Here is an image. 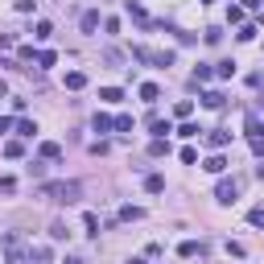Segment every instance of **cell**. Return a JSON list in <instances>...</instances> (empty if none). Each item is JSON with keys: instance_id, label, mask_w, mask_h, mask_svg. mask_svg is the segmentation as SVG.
<instances>
[{"instance_id": "obj_1", "label": "cell", "mask_w": 264, "mask_h": 264, "mask_svg": "<svg viewBox=\"0 0 264 264\" xmlns=\"http://www.w3.org/2000/svg\"><path fill=\"white\" fill-rule=\"evenodd\" d=\"M38 194H42V198H50V203H79L83 186H79V182H46Z\"/></svg>"}, {"instance_id": "obj_2", "label": "cell", "mask_w": 264, "mask_h": 264, "mask_svg": "<svg viewBox=\"0 0 264 264\" xmlns=\"http://www.w3.org/2000/svg\"><path fill=\"white\" fill-rule=\"evenodd\" d=\"M132 58L137 62H153V66H174L170 50H145V46H132Z\"/></svg>"}, {"instance_id": "obj_3", "label": "cell", "mask_w": 264, "mask_h": 264, "mask_svg": "<svg viewBox=\"0 0 264 264\" xmlns=\"http://www.w3.org/2000/svg\"><path fill=\"white\" fill-rule=\"evenodd\" d=\"M215 198H219V203H236V198H240V182L236 178H223L215 186Z\"/></svg>"}, {"instance_id": "obj_4", "label": "cell", "mask_w": 264, "mask_h": 264, "mask_svg": "<svg viewBox=\"0 0 264 264\" xmlns=\"http://www.w3.org/2000/svg\"><path fill=\"white\" fill-rule=\"evenodd\" d=\"M5 252H9V264H25V248L17 236H5Z\"/></svg>"}, {"instance_id": "obj_5", "label": "cell", "mask_w": 264, "mask_h": 264, "mask_svg": "<svg viewBox=\"0 0 264 264\" xmlns=\"http://www.w3.org/2000/svg\"><path fill=\"white\" fill-rule=\"evenodd\" d=\"M38 153H42V161H62V145L58 141H42Z\"/></svg>"}, {"instance_id": "obj_6", "label": "cell", "mask_w": 264, "mask_h": 264, "mask_svg": "<svg viewBox=\"0 0 264 264\" xmlns=\"http://www.w3.org/2000/svg\"><path fill=\"white\" fill-rule=\"evenodd\" d=\"M203 170H207V174H223V170H227V161H223L219 153H211V157L203 161Z\"/></svg>"}, {"instance_id": "obj_7", "label": "cell", "mask_w": 264, "mask_h": 264, "mask_svg": "<svg viewBox=\"0 0 264 264\" xmlns=\"http://www.w3.org/2000/svg\"><path fill=\"white\" fill-rule=\"evenodd\" d=\"M141 99H145V104H157V99H161V87H157V83H141Z\"/></svg>"}, {"instance_id": "obj_8", "label": "cell", "mask_w": 264, "mask_h": 264, "mask_svg": "<svg viewBox=\"0 0 264 264\" xmlns=\"http://www.w3.org/2000/svg\"><path fill=\"white\" fill-rule=\"evenodd\" d=\"M223 104H227V99H223L219 91H207V95H203V108H211V112H219Z\"/></svg>"}, {"instance_id": "obj_9", "label": "cell", "mask_w": 264, "mask_h": 264, "mask_svg": "<svg viewBox=\"0 0 264 264\" xmlns=\"http://www.w3.org/2000/svg\"><path fill=\"white\" fill-rule=\"evenodd\" d=\"M207 141H211V149H223V145L231 141V132H223V128H211V137H207Z\"/></svg>"}, {"instance_id": "obj_10", "label": "cell", "mask_w": 264, "mask_h": 264, "mask_svg": "<svg viewBox=\"0 0 264 264\" xmlns=\"http://www.w3.org/2000/svg\"><path fill=\"white\" fill-rule=\"evenodd\" d=\"M66 87H71V91H83V87H87V75H83V71H71V75H66Z\"/></svg>"}, {"instance_id": "obj_11", "label": "cell", "mask_w": 264, "mask_h": 264, "mask_svg": "<svg viewBox=\"0 0 264 264\" xmlns=\"http://www.w3.org/2000/svg\"><path fill=\"white\" fill-rule=\"evenodd\" d=\"M178 256H186V260H190V256H203V248H198L194 240H182V244H178Z\"/></svg>"}, {"instance_id": "obj_12", "label": "cell", "mask_w": 264, "mask_h": 264, "mask_svg": "<svg viewBox=\"0 0 264 264\" xmlns=\"http://www.w3.org/2000/svg\"><path fill=\"white\" fill-rule=\"evenodd\" d=\"M145 190H149V194H161V190H165V178H161V174H149V178H145Z\"/></svg>"}, {"instance_id": "obj_13", "label": "cell", "mask_w": 264, "mask_h": 264, "mask_svg": "<svg viewBox=\"0 0 264 264\" xmlns=\"http://www.w3.org/2000/svg\"><path fill=\"white\" fill-rule=\"evenodd\" d=\"M99 99H104V104H120L124 91H120V87H104V91H99Z\"/></svg>"}, {"instance_id": "obj_14", "label": "cell", "mask_w": 264, "mask_h": 264, "mask_svg": "<svg viewBox=\"0 0 264 264\" xmlns=\"http://www.w3.org/2000/svg\"><path fill=\"white\" fill-rule=\"evenodd\" d=\"M13 128H17V137H25V141L33 137V132H38V124H33V120H17Z\"/></svg>"}, {"instance_id": "obj_15", "label": "cell", "mask_w": 264, "mask_h": 264, "mask_svg": "<svg viewBox=\"0 0 264 264\" xmlns=\"http://www.w3.org/2000/svg\"><path fill=\"white\" fill-rule=\"evenodd\" d=\"M116 128V120L112 116H104V112H95V132H112Z\"/></svg>"}, {"instance_id": "obj_16", "label": "cell", "mask_w": 264, "mask_h": 264, "mask_svg": "<svg viewBox=\"0 0 264 264\" xmlns=\"http://www.w3.org/2000/svg\"><path fill=\"white\" fill-rule=\"evenodd\" d=\"M120 219L124 223H137V219H145V211L141 207H120Z\"/></svg>"}, {"instance_id": "obj_17", "label": "cell", "mask_w": 264, "mask_h": 264, "mask_svg": "<svg viewBox=\"0 0 264 264\" xmlns=\"http://www.w3.org/2000/svg\"><path fill=\"white\" fill-rule=\"evenodd\" d=\"M5 157H13V161L25 157V145H21V141H5Z\"/></svg>"}, {"instance_id": "obj_18", "label": "cell", "mask_w": 264, "mask_h": 264, "mask_svg": "<svg viewBox=\"0 0 264 264\" xmlns=\"http://www.w3.org/2000/svg\"><path fill=\"white\" fill-rule=\"evenodd\" d=\"M99 29V13H83V33H95Z\"/></svg>"}, {"instance_id": "obj_19", "label": "cell", "mask_w": 264, "mask_h": 264, "mask_svg": "<svg viewBox=\"0 0 264 264\" xmlns=\"http://www.w3.org/2000/svg\"><path fill=\"white\" fill-rule=\"evenodd\" d=\"M248 223H252V227H264V203H260V207H252V211H248Z\"/></svg>"}, {"instance_id": "obj_20", "label": "cell", "mask_w": 264, "mask_h": 264, "mask_svg": "<svg viewBox=\"0 0 264 264\" xmlns=\"http://www.w3.org/2000/svg\"><path fill=\"white\" fill-rule=\"evenodd\" d=\"M149 128H153V137L165 141V132H170V120H149Z\"/></svg>"}, {"instance_id": "obj_21", "label": "cell", "mask_w": 264, "mask_h": 264, "mask_svg": "<svg viewBox=\"0 0 264 264\" xmlns=\"http://www.w3.org/2000/svg\"><path fill=\"white\" fill-rule=\"evenodd\" d=\"M128 17H132V21H141V25H149V17H145V9H141V5H132V0H128Z\"/></svg>"}, {"instance_id": "obj_22", "label": "cell", "mask_w": 264, "mask_h": 264, "mask_svg": "<svg viewBox=\"0 0 264 264\" xmlns=\"http://www.w3.org/2000/svg\"><path fill=\"white\" fill-rule=\"evenodd\" d=\"M83 227H87V236H99V219H95V215H91V211H87V215H83Z\"/></svg>"}, {"instance_id": "obj_23", "label": "cell", "mask_w": 264, "mask_h": 264, "mask_svg": "<svg viewBox=\"0 0 264 264\" xmlns=\"http://www.w3.org/2000/svg\"><path fill=\"white\" fill-rule=\"evenodd\" d=\"M149 153H153V157H165V153H170V145H165L161 137H153V145H149Z\"/></svg>"}, {"instance_id": "obj_24", "label": "cell", "mask_w": 264, "mask_h": 264, "mask_svg": "<svg viewBox=\"0 0 264 264\" xmlns=\"http://www.w3.org/2000/svg\"><path fill=\"white\" fill-rule=\"evenodd\" d=\"M198 132H203V128H198V124H182V128H178V137H186V141H194V137H198Z\"/></svg>"}, {"instance_id": "obj_25", "label": "cell", "mask_w": 264, "mask_h": 264, "mask_svg": "<svg viewBox=\"0 0 264 264\" xmlns=\"http://www.w3.org/2000/svg\"><path fill=\"white\" fill-rule=\"evenodd\" d=\"M54 62H58L54 50H42V54H38V66H54Z\"/></svg>"}, {"instance_id": "obj_26", "label": "cell", "mask_w": 264, "mask_h": 264, "mask_svg": "<svg viewBox=\"0 0 264 264\" xmlns=\"http://www.w3.org/2000/svg\"><path fill=\"white\" fill-rule=\"evenodd\" d=\"M231 75H236V62H231V58L219 62V79H231Z\"/></svg>"}, {"instance_id": "obj_27", "label": "cell", "mask_w": 264, "mask_h": 264, "mask_svg": "<svg viewBox=\"0 0 264 264\" xmlns=\"http://www.w3.org/2000/svg\"><path fill=\"white\" fill-rule=\"evenodd\" d=\"M50 33H54V25H50V21H38V29H33V38H50Z\"/></svg>"}, {"instance_id": "obj_28", "label": "cell", "mask_w": 264, "mask_h": 264, "mask_svg": "<svg viewBox=\"0 0 264 264\" xmlns=\"http://www.w3.org/2000/svg\"><path fill=\"white\" fill-rule=\"evenodd\" d=\"M50 240H66V223H50Z\"/></svg>"}, {"instance_id": "obj_29", "label": "cell", "mask_w": 264, "mask_h": 264, "mask_svg": "<svg viewBox=\"0 0 264 264\" xmlns=\"http://www.w3.org/2000/svg\"><path fill=\"white\" fill-rule=\"evenodd\" d=\"M190 112H194V104H190V99H182V104H178V108H174V116H182V120H186V116H190Z\"/></svg>"}, {"instance_id": "obj_30", "label": "cell", "mask_w": 264, "mask_h": 264, "mask_svg": "<svg viewBox=\"0 0 264 264\" xmlns=\"http://www.w3.org/2000/svg\"><path fill=\"white\" fill-rule=\"evenodd\" d=\"M116 132H132V116H116Z\"/></svg>"}, {"instance_id": "obj_31", "label": "cell", "mask_w": 264, "mask_h": 264, "mask_svg": "<svg viewBox=\"0 0 264 264\" xmlns=\"http://www.w3.org/2000/svg\"><path fill=\"white\" fill-rule=\"evenodd\" d=\"M207 79H211V66H198V71H194V87H198V83H207Z\"/></svg>"}, {"instance_id": "obj_32", "label": "cell", "mask_w": 264, "mask_h": 264, "mask_svg": "<svg viewBox=\"0 0 264 264\" xmlns=\"http://www.w3.org/2000/svg\"><path fill=\"white\" fill-rule=\"evenodd\" d=\"M248 145H252V153H256V157H264V137H252Z\"/></svg>"}, {"instance_id": "obj_33", "label": "cell", "mask_w": 264, "mask_h": 264, "mask_svg": "<svg viewBox=\"0 0 264 264\" xmlns=\"http://www.w3.org/2000/svg\"><path fill=\"white\" fill-rule=\"evenodd\" d=\"M0 190H5V194H13V190H17V178H0Z\"/></svg>"}, {"instance_id": "obj_34", "label": "cell", "mask_w": 264, "mask_h": 264, "mask_svg": "<svg viewBox=\"0 0 264 264\" xmlns=\"http://www.w3.org/2000/svg\"><path fill=\"white\" fill-rule=\"evenodd\" d=\"M33 5H38V0H17V13H33Z\"/></svg>"}, {"instance_id": "obj_35", "label": "cell", "mask_w": 264, "mask_h": 264, "mask_svg": "<svg viewBox=\"0 0 264 264\" xmlns=\"http://www.w3.org/2000/svg\"><path fill=\"white\" fill-rule=\"evenodd\" d=\"M13 128V120H5V116H0V137H5V132Z\"/></svg>"}, {"instance_id": "obj_36", "label": "cell", "mask_w": 264, "mask_h": 264, "mask_svg": "<svg viewBox=\"0 0 264 264\" xmlns=\"http://www.w3.org/2000/svg\"><path fill=\"white\" fill-rule=\"evenodd\" d=\"M66 264H87V260L83 256H66Z\"/></svg>"}, {"instance_id": "obj_37", "label": "cell", "mask_w": 264, "mask_h": 264, "mask_svg": "<svg viewBox=\"0 0 264 264\" xmlns=\"http://www.w3.org/2000/svg\"><path fill=\"white\" fill-rule=\"evenodd\" d=\"M244 5H248V9H260V5H264V0H244Z\"/></svg>"}, {"instance_id": "obj_38", "label": "cell", "mask_w": 264, "mask_h": 264, "mask_svg": "<svg viewBox=\"0 0 264 264\" xmlns=\"http://www.w3.org/2000/svg\"><path fill=\"white\" fill-rule=\"evenodd\" d=\"M5 95H9V83H5V79H0V99H5Z\"/></svg>"}, {"instance_id": "obj_39", "label": "cell", "mask_w": 264, "mask_h": 264, "mask_svg": "<svg viewBox=\"0 0 264 264\" xmlns=\"http://www.w3.org/2000/svg\"><path fill=\"white\" fill-rule=\"evenodd\" d=\"M256 178H260V182H264V165H256Z\"/></svg>"}, {"instance_id": "obj_40", "label": "cell", "mask_w": 264, "mask_h": 264, "mask_svg": "<svg viewBox=\"0 0 264 264\" xmlns=\"http://www.w3.org/2000/svg\"><path fill=\"white\" fill-rule=\"evenodd\" d=\"M128 264H149V260H128Z\"/></svg>"}, {"instance_id": "obj_41", "label": "cell", "mask_w": 264, "mask_h": 264, "mask_svg": "<svg viewBox=\"0 0 264 264\" xmlns=\"http://www.w3.org/2000/svg\"><path fill=\"white\" fill-rule=\"evenodd\" d=\"M203 5H211V0H203Z\"/></svg>"}]
</instances>
